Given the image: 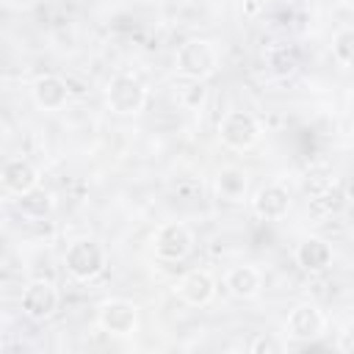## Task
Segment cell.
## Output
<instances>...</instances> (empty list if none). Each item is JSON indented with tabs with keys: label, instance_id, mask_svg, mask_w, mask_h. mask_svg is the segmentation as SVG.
Returning a JSON list of instances; mask_svg holds the SVG:
<instances>
[{
	"label": "cell",
	"instance_id": "1",
	"mask_svg": "<svg viewBox=\"0 0 354 354\" xmlns=\"http://www.w3.org/2000/svg\"><path fill=\"white\" fill-rule=\"evenodd\" d=\"M108 254L97 238H75L64 252L66 274L77 282H91L105 271Z\"/></svg>",
	"mask_w": 354,
	"mask_h": 354
},
{
	"label": "cell",
	"instance_id": "2",
	"mask_svg": "<svg viewBox=\"0 0 354 354\" xmlns=\"http://www.w3.org/2000/svg\"><path fill=\"white\" fill-rule=\"evenodd\" d=\"M174 66L177 75H183L185 80H207L210 75H216L218 69V53L207 39H188L177 47L174 55Z\"/></svg>",
	"mask_w": 354,
	"mask_h": 354
},
{
	"label": "cell",
	"instance_id": "3",
	"mask_svg": "<svg viewBox=\"0 0 354 354\" xmlns=\"http://www.w3.org/2000/svg\"><path fill=\"white\" fill-rule=\"evenodd\" d=\"M218 141L227 149L246 152L260 141V122L249 111H227L218 119Z\"/></svg>",
	"mask_w": 354,
	"mask_h": 354
},
{
	"label": "cell",
	"instance_id": "4",
	"mask_svg": "<svg viewBox=\"0 0 354 354\" xmlns=\"http://www.w3.org/2000/svg\"><path fill=\"white\" fill-rule=\"evenodd\" d=\"M105 105L119 116H136L147 105V86L133 75H116L105 88Z\"/></svg>",
	"mask_w": 354,
	"mask_h": 354
},
{
	"label": "cell",
	"instance_id": "5",
	"mask_svg": "<svg viewBox=\"0 0 354 354\" xmlns=\"http://www.w3.org/2000/svg\"><path fill=\"white\" fill-rule=\"evenodd\" d=\"M194 232L188 224L183 221H166L155 230L152 235V249H155V257L158 260H166V263H180L185 260L191 252H194Z\"/></svg>",
	"mask_w": 354,
	"mask_h": 354
},
{
	"label": "cell",
	"instance_id": "6",
	"mask_svg": "<svg viewBox=\"0 0 354 354\" xmlns=\"http://www.w3.org/2000/svg\"><path fill=\"white\" fill-rule=\"evenodd\" d=\"M324 332H326V315L313 301L296 304L285 318V340L310 343V340H318Z\"/></svg>",
	"mask_w": 354,
	"mask_h": 354
},
{
	"label": "cell",
	"instance_id": "7",
	"mask_svg": "<svg viewBox=\"0 0 354 354\" xmlns=\"http://www.w3.org/2000/svg\"><path fill=\"white\" fill-rule=\"evenodd\" d=\"M58 304H61V293H58L55 282H50V279H33L22 288L19 307L30 321L53 318L58 313Z\"/></svg>",
	"mask_w": 354,
	"mask_h": 354
},
{
	"label": "cell",
	"instance_id": "8",
	"mask_svg": "<svg viewBox=\"0 0 354 354\" xmlns=\"http://www.w3.org/2000/svg\"><path fill=\"white\" fill-rule=\"evenodd\" d=\"M97 324L113 337H130L138 329V307L127 299H105L97 307Z\"/></svg>",
	"mask_w": 354,
	"mask_h": 354
},
{
	"label": "cell",
	"instance_id": "9",
	"mask_svg": "<svg viewBox=\"0 0 354 354\" xmlns=\"http://www.w3.org/2000/svg\"><path fill=\"white\" fill-rule=\"evenodd\" d=\"M174 290L188 307H207L216 299V279L205 268H191L177 279Z\"/></svg>",
	"mask_w": 354,
	"mask_h": 354
},
{
	"label": "cell",
	"instance_id": "10",
	"mask_svg": "<svg viewBox=\"0 0 354 354\" xmlns=\"http://www.w3.org/2000/svg\"><path fill=\"white\" fill-rule=\"evenodd\" d=\"M252 210H254V216H260L266 221L285 218L288 210H290V194H288V188L279 185V183H268V185L257 188L254 196H252Z\"/></svg>",
	"mask_w": 354,
	"mask_h": 354
},
{
	"label": "cell",
	"instance_id": "11",
	"mask_svg": "<svg viewBox=\"0 0 354 354\" xmlns=\"http://www.w3.org/2000/svg\"><path fill=\"white\" fill-rule=\"evenodd\" d=\"M335 260V252H332V243L326 238H318V235H307L299 241L296 246V263L301 271L307 274H321L332 266Z\"/></svg>",
	"mask_w": 354,
	"mask_h": 354
},
{
	"label": "cell",
	"instance_id": "12",
	"mask_svg": "<svg viewBox=\"0 0 354 354\" xmlns=\"http://www.w3.org/2000/svg\"><path fill=\"white\" fill-rule=\"evenodd\" d=\"M0 183H3V188H6L8 194L19 196V194H28L30 188L39 185V171H36V166H33L30 160H25V158H11V160H6L3 169H0Z\"/></svg>",
	"mask_w": 354,
	"mask_h": 354
},
{
	"label": "cell",
	"instance_id": "13",
	"mask_svg": "<svg viewBox=\"0 0 354 354\" xmlns=\"http://www.w3.org/2000/svg\"><path fill=\"white\" fill-rule=\"evenodd\" d=\"M30 91H33V102L41 111H61L69 102V86L58 75H41V77H36V83H33Z\"/></svg>",
	"mask_w": 354,
	"mask_h": 354
},
{
	"label": "cell",
	"instance_id": "14",
	"mask_svg": "<svg viewBox=\"0 0 354 354\" xmlns=\"http://www.w3.org/2000/svg\"><path fill=\"white\" fill-rule=\"evenodd\" d=\"M224 288L230 296L235 299H254L260 290H263V274L254 268V266H232L227 274H224Z\"/></svg>",
	"mask_w": 354,
	"mask_h": 354
},
{
	"label": "cell",
	"instance_id": "15",
	"mask_svg": "<svg viewBox=\"0 0 354 354\" xmlns=\"http://www.w3.org/2000/svg\"><path fill=\"white\" fill-rule=\"evenodd\" d=\"M249 191V174L241 166H224L216 174V194L224 202H243Z\"/></svg>",
	"mask_w": 354,
	"mask_h": 354
},
{
	"label": "cell",
	"instance_id": "16",
	"mask_svg": "<svg viewBox=\"0 0 354 354\" xmlns=\"http://www.w3.org/2000/svg\"><path fill=\"white\" fill-rule=\"evenodd\" d=\"M17 210H19L25 218L39 221V218L50 216V210H53V194L36 185V188H30L28 194H19V196H17Z\"/></svg>",
	"mask_w": 354,
	"mask_h": 354
},
{
	"label": "cell",
	"instance_id": "17",
	"mask_svg": "<svg viewBox=\"0 0 354 354\" xmlns=\"http://www.w3.org/2000/svg\"><path fill=\"white\" fill-rule=\"evenodd\" d=\"M332 58L340 66H348L354 61V30L346 25L332 36Z\"/></svg>",
	"mask_w": 354,
	"mask_h": 354
},
{
	"label": "cell",
	"instance_id": "18",
	"mask_svg": "<svg viewBox=\"0 0 354 354\" xmlns=\"http://www.w3.org/2000/svg\"><path fill=\"white\" fill-rule=\"evenodd\" d=\"M268 66L274 69V75L288 77V75L296 72V66H299V55H296L290 47H274V50H268Z\"/></svg>",
	"mask_w": 354,
	"mask_h": 354
},
{
	"label": "cell",
	"instance_id": "19",
	"mask_svg": "<svg viewBox=\"0 0 354 354\" xmlns=\"http://www.w3.org/2000/svg\"><path fill=\"white\" fill-rule=\"evenodd\" d=\"M249 351L252 354H279V351H285V340L271 337V335H257L249 343Z\"/></svg>",
	"mask_w": 354,
	"mask_h": 354
},
{
	"label": "cell",
	"instance_id": "20",
	"mask_svg": "<svg viewBox=\"0 0 354 354\" xmlns=\"http://www.w3.org/2000/svg\"><path fill=\"white\" fill-rule=\"evenodd\" d=\"M6 224H8V210L0 205V230H6Z\"/></svg>",
	"mask_w": 354,
	"mask_h": 354
}]
</instances>
